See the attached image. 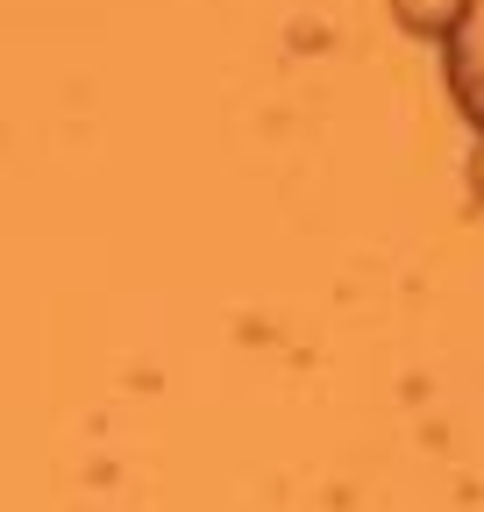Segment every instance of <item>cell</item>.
Instances as JSON below:
<instances>
[{
	"instance_id": "obj_3",
	"label": "cell",
	"mask_w": 484,
	"mask_h": 512,
	"mask_svg": "<svg viewBox=\"0 0 484 512\" xmlns=\"http://www.w3.org/2000/svg\"><path fill=\"white\" fill-rule=\"evenodd\" d=\"M470 185H477V200H484V143H477V157H470Z\"/></svg>"
},
{
	"instance_id": "obj_1",
	"label": "cell",
	"mask_w": 484,
	"mask_h": 512,
	"mask_svg": "<svg viewBox=\"0 0 484 512\" xmlns=\"http://www.w3.org/2000/svg\"><path fill=\"white\" fill-rule=\"evenodd\" d=\"M449 93L484 128V0H470L463 22L449 29Z\"/></svg>"
},
{
	"instance_id": "obj_2",
	"label": "cell",
	"mask_w": 484,
	"mask_h": 512,
	"mask_svg": "<svg viewBox=\"0 0 484 512\" xmlns=\"http://www.w3.org/2000/svg\"><path fill=\"white\" fill-rule=\"evenodd\" d=\"M392 8H399V22H406L413 36H442V43H449V29L463 22L470 0H392Z\"/></svg>"
}]
</instances>
